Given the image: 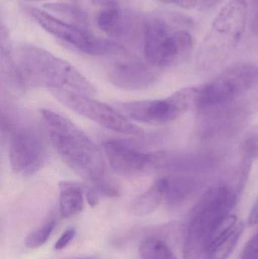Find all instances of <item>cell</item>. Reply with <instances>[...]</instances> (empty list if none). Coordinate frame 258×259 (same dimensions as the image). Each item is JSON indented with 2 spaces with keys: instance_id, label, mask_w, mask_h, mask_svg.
Returning a JSON list of instances; mask_svg holds the SVG:
<instances>
[{
  "instance_id": "obj_18",
  "label": "cell",
  "mask_w": 258,
  "mask_h": 259,
  "mask_svg": "<svg viewBox=\"0 0 258 259\" xmlns=\"http://www.w3.org/2000/svg\"><path fill=\"white\" fill-rule=\"evenodd\" d=\"M142 259H177L165 241L157 237H148L139 246Z\"/></svg>"
},
{
  "instance_id": "obj_5",
  "label": "cell",
  "mask_w": 258,
  "mask_h": 259,
  "mask_svg": "<svg viewBox=\"0 0 258 259\" xmlns=\"http://www.w3.org/2000/svg\"><path fill=\"white\" fill-rule=\"evenodd\" d=\"M258 86V66L240 64L227 68L195 94L197 106L202 110L220 109Z\"/></svg>"
},
{
  "instance_id": "obj_28",
  "label": "cell",
  "mask_w": 258,
  "mask_h": 259,
  "mask_svg": "<svg viewBox=\"0 0 258 259\" xmlns=\"http://www.w3.org/2000/svg\"><path fill=\"white\" fill-rule=\"evenodd\" d=\"M74 259H93V258H74Z\"/></svg>"
},
{
  "instance_id": "obj_12",
  "label": "cell",
  "mask_w": 258,
  "mask_h": 259,
  "mask_svg": "<svg viewBox=\"0 0 258 259\" xmlns=\"http://www.w3.org/2000/svg\"><path fill=\"white\" fill-rule=\"evenodd\" d=\"M115 58L107 69L108 79L114 86L126 91H139L156 81L157 74L153 68L130 56L127 50Z\"/></svg>"
},
{
  "instance_id": "obj_10",
  "label": "cell",
  "mask_w": 258,
  "mask_h": 259,
  "mask_svg": "<svg viewBox=\"0 0 258 259\" xmlns=\"http://www.w3.org/2000/svg\"><path fill=\"white\" fill-rule=\"evenodd\" d=\"M102 146L111 167L121 176H139L158 169L160 152H143L118 140H106Z\"/></svg>"
},
{
  "instance_id": "obj_26",
  "label": "cell",
  "mask_w": 258,
  "mask_h": 259,
  "mask_svg": "<svg viewBox=\"0 0 258 259\" xmlns=\"http://www.w3.org/2000/svg\"><path fill=\"white\" fill-rule=\"evenodd\" d=\"M86 199L91 207H95L98 203V195H97L96 190L95 189L89 190L86 193Z\"/></svg>"
},
{
  "instance_id": "obj_21",
  "label": "cell",
  "mask_w": 258,
  "mask_h": 259,
  "mask_svg": "<svg viewBox=\"0 0 258 259\" xmlns=\"http://www.w3.org/2000/svg\"><path fill=\"white\" fill-rule=\"evenodd\" d=\"M242 150L247 158L251 159L258 158V132L244 142Z\"/></svg>"
},
{
  "instance_id": "obj_4",
  "label": "cell",
  "mask_w": 258,
  "mask_h": 259,
  "mask_svg": "<svg viewBox=\"0 0 258 259\" xmlns=\"http://www.w3.org/2000/svg\"><path fill=\"white\" fill-rule=\"evenodd\" d=\"M233 214H191L183 243L184 259H228L236 249L244 225Z\"/></svg>"
},
{
  "instance_id": "obj_17",
  "label": "cell",
  "mask_w": 258,
  "mask_h": 259,
  "mask_svg": "<svg viewBox=\"0 0 258 259\" xmlns=\"http://www.w3.org/2000/svg\"><path fill=\"white\" fill-rule=\"evenodd\" d=\"M45 9L55 12L71 21V24L86 29L88 26V16L86 12L78 6L66 3H48L44 6Z\"/></svg>"
},
{
  "instance_id": "obj_2",
  "label": "cell",
  "mask_w": 258,
  "mask_h": 259,
  "mask_svg": "<svg viewBox=\"0 0 258 259\" xmlns=\"http://www.w3.org/2000/svg\"><path fill=\"white\" fill-rule=\"evenodd\" d=\"M9 64L22 86L67 90L89 96L96 92L95 87L71 64L39 47H20Z\"/></svg>"
},
{
  "instance_id": "obj_27",
  "label": "cell",
  "mask_w": 258,
  "mask_h": 259,
  "mask_svg": "<svg viewBox=\"0 0 258 259\" xmlns=\"http://www.w3.org/2000/svg\"><path fill=\"white\" fill-rule=\"evenodd\" d=\"M253 31L258 35V0H255L254 4V17L252 20Z\"/></svg>"
},
{
  "instance_id": "obj_6",
  "label": "cell",
  "mask_w": 258,
  "mask_h": 259,
  "mask_svg": "<svg viewBox=\"0 0 258 259\" xmlns=\"http://www.w3.org/2000/svg\"><path fill=\"white\" fill-rule=\"evenodd\" d=\"M24 11L45 31L86 54L115 56L126 50L118 42L94 36L86 29L59 19L38 8L24 6Z\"/></svg>"
},
{
  "instance_id": "obj_9",
  "label": "cell",
  "mask_w": 258,
  "mask_h": 259,
  "mask_svg": "<svg viewBox=\"0 0 258 259\" xmlns=\"http://www.w3.org/2000/svg\"><path fill=\"white\" fill-rule=\"evenodd\" d=\"M196 92L192 88H186L167 98L127 102L121 103V107L127 116L137 122L167 124L187 111L191 99L195 98Z\"/></svg>"
},
{
  "instance_id": "obj_3",
  "label": "cell",
  "mask_w": 258,
  "mask_h": 259,
  "mask_svg": "<svg viewBox=\"0 0 258 259\" xmlns=\"http://www.w3.org/2000/svg\"><path fill=\"white\" fill-rule=\"evenodd\" d=\"M190 20L170 12H153L144 17L142 44L149 65L166 68L184 60L193 47L186 30Z\"/></svg>"
},
{
  "instance_id": "obj_8",
  "label": "cell",
  "mask_w": 258,
  "mask_h": 259,
  "mask_svg": "<svg viewBox=\"0 0 258 259\" xmlns=\"http://www.w3.org/2000/svg\"><path fill=\"white\" fill-rule=\"evenodd\" d=\"M50 93L71 110L106 128L126 135L140 136L142 128L132 123L126 115L90 96L62 89L48 90Z\"/></svg>"
},
{
  "instance_id": "obj_13",
  "label": "cell",
  "mask_w": 258,
  "mask_h": 259,
  "mask_svg": "<svg viewBox=\"0 0 258 259\" xmlns=\"http://www.w3.org/2000/svg\"><path fill=\"white\" fill-rule=\"evenodd\" d=\"M143 19L139 12L112 8L101 9L96 22L100 30L110 37L135 42L139 36L142 38Z\"/></svg>"
},
{
  "instance_id": "obj_23",
  "label": "cell",
  "mask_w": 258,
  "mask_h": 259,
  "mask_svg": "<svg viewBox=\"0 0 258 259\" xmlns=\"http://www.w3.org/2000/svg\"><path fill=\"white\" fill-rule=\"evenodd\" d=\"M123 0H92V3L95 6H100L104 9L112 8H121Z\"/></svg>"
},
{
  "instance_id": "obj_1",
  "label": "cell",
  "mask_w": 258,
  "mask_h": 259,
  "mask_svg": "<svg viewBox=\"0 0 258 259\" xmlns=\"http://www.w3.org/2000/svg\"><path fill=\"white\" fill-rule=\"evenodd\" d=\"M41 114L51 145L62 161L98 193L108 197L119 196V188L108 173L102 152L96 144L66 117L50 109H42Z\"/></svg>"
},
{
  "instance_id": "obj_15",
  "label": "cell",
  "mask_w": 258,
  "mask_h": 259,
  "mask_svg": "<svg viewBox=\"0 0 258 259\" xmlns=\"http://www.w3.org/2000/svg\"><path fill=\"white\" fill-rule=\"evenodd\" d=\"M165 199V186L163 178L159 180L153 184L145 193L138 196L132 204V213L135 215H147L153 212Z\"/></svg>"
},
{
  "instance_id": "obj_24",
  "label": "cell",
  "mask_w": 258,
  "mask_h": 259,
  "mask_svg": "<svg viewBox=\"0 0 258 259\" xmlns=\"http://www.w3.org/2000/svg\"><path fill=\"white\" fill-rule=\"evenodd\" d=\"M160 1L168 4L177 5L185 9H193L197 4V0H160Z\"/></svg>"
},
{
  "instance_id": "obj_25",
  "label": "cell",
  "mask_w": 258,
  "mask_h": 259,
  "mask_svg": "<svg viewBox=\"0 0 258 259\" xmlns=\"http://www.w3.org/2000/svg\"><path fill=\"white\" fill-rule=\"evenodd\" d=\"M248 224L250 227L255 226L258 225V199L254 202L250 211L248 219Z\"/></svg>"
},
{
  "instance_id": "obj_7",
  "label": "cell",
  "mask_w": 258,
  "mask_h": 259,
  "mask_svg": "<svg viewBox=\"0 0 258 259\" xmlns=\"http://www.w3.org/2000/svg\"><path fill=\"white\" fill-rule=\"evenodd\" d=\"M2 130L9 134V162L15 173L31 176L46 164V145L34 129L13 127L8 118L2 116Z\"/></svg>"
},
{
  "instance_id": "obj_11",
  "label": "cell",
  "mask_w": 258,
  "mask_h": 259,
  "mask_svg": "<svg viewBox=\"0 0 258 259\" xmlns=\"http://www.w3.org/2000/svg\"><path fill=\"white\" fill-rule=\"evenodd\" d=\"M247 13L246 0H230L214 20L206 45H236L245 31Z\"/></svg>"
},
{
  "instance_id": "obj_14",
  "label": "cell",
  "mask_w": 258,
  "mask_h": 259,
  "mask_svg": "<svg viewBox=\"0 0 258 259\" xmlns=\"http://www.w3.org/2000/svg\"><path fill=\"white\" fill-rule=\"evenodd\" d=\"M162 178L165 186V199L171 208L180 206L201 188L199 180L186 175H170Z\"/></svg>"
},
{
  "instance_id": "obj_19",
  "label": "cell",
  "mask_w": 258,
  "mask_h": 259,
  "mask_svg": "<svg viewBox=\"0 0 258 259\" xmlns=\"http://www.w3.org/2000/svg\"><path fill=\"white\" fill-rule=\"evenodd\" d=\"M56 226L54 220L49 221L43 226L37 230L32 231L26 237L25 244L30 249H36L40 247L48 240Z\"/></svg>"
},
{
  "instance_id": "obj_20",
  "label": "cell",
  "mask_w": 258,
  "mask_h": 259,
  "mask_svg": "<svg viewBox=\"0 0 258 259\" xmlns=\"http://www.w3.org/2000/svg\"><path fill=\"white\" fill-rule=\"evenodd\" d=\"M239 259H258V230L245 245Z\"/></svg>"
},
{
  "instance_id": "obj_22",
  "label": "cell",
  "mask_w": 258,
  "mask_h": 259,
  "mask_svg": "<svg viewBox=\"0 0 258 259\" xmlns=\"http://www.w3.org/2000/svg\"><path fill=\"white\" fill-rule=\"evenodd\" d=\"M75 235L76 231L74 228H69V229L66 230L59 237V240L55 244V249L56 250H62V249H65L71 243V240L74 238Z\"/></svg>"
},
{
  "instance_id": "obj_16",
  "label": "cell",
  "mask_w": 258,
  "mask_h": 259,
  "mask_svg": "<svg viewBox=\"0 0 258 259\" xmlns=\"http://www.w3.org/2000/svg\"><path fill=\"white\" fill-rule=\"evenodd\" d=\"M60 212L64 218H71L81 212L83 208V195L78 186L69 183L61 184L59 197Z\"/></svg>"
}]
</instances>
